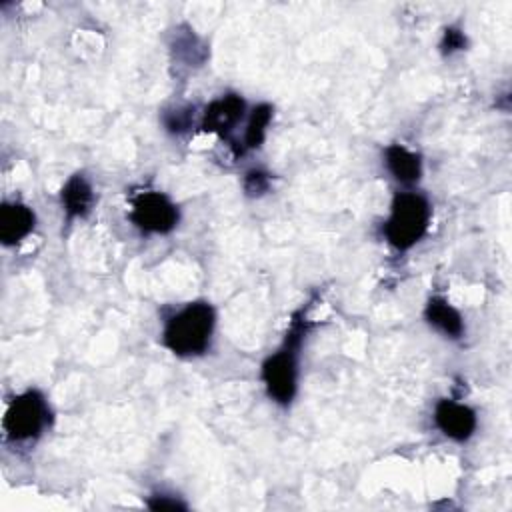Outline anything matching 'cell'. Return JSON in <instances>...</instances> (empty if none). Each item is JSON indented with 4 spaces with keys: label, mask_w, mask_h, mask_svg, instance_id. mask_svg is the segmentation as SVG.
I'll use <instances>...</instances> for the list:
<instances>
[{
    "label": "cell",
    "mask_w": 512,
    "mask_h": 512,
    "mask_svg": "<svg viewBox=\"0 0 512 512\" xmlns=\"http://www.w3.org/2000/svg\"><path fill=\"white\" fill-rule=\"evenodd\" d=\"M214 326L216 314L208 302H188L166 320L162 342L172 354L194 358L210 348Z\"/></svg>",
    "instance_id": "obj_1"
},
{
    "label": "cell",
    "mask_w": 512,
    "mask_h": 512,
    "mask_svg": "<svg viewBox=\"0 0 512 512\" xmlns=\"http://www.w3.org/2000/svg\"><path fill=\"white\" fill-rule=\"evenodd\" d=\"M432 208L418 192H398L384 224V236L396 250H408L428 232Z\"/></svg>",
    "instance_id": "obj_2"
},
{
    "label": "cell",
    "mask_w": 512,
    "mask_h": 512,
    "mask_svg": "<svg viewBox=\"0 0 512 512\" xmlns=\"http://www.w3.org/2000/svg\"><path fill=\"white\" fill-rule=\"evenodd\" d=\"M304 336L300 322H294L286 334V342L262 364V382L268 396L282 406H288L298 390V348Z\"/></svg>",
    "instance_id": "obj_3"
},
{
    "label": "cell",
    "mask_w": 512,
    "mask_h": 512,
    "mask_svg": "<svg viewBox=\"0 0 512 512\" xmlns=\"http://www.w3.org/2000/svg\"><path fill=\"white\" fill-rule=\"evenodd\" d=\"M50 422V406L42 392L26 390L8 402L2 418V430L6 440L24 444L42 436Z\"/></svg>",
    "instance_id": "obj_4"
},
{
    "label": "cell",
    "mask_w": 512,
    "mask_h": 512,
    "mask_svg": "<svg viewBox=\"0 0 512 512\" xmlns=\"http://www.w3.org/2000/svg\"><path fill=\"white\" fill-rule=\"evenodd\" d=\"M128 218L142 234H168L176 228L180 214L166 194L148 190L132 200Z\"/></svg>",
    "instance_id": "obj_5"
},
{
    "label": "cell",
    "mask_w": 512,
    "mask_h": 512,
    "mask_svg": "<svg viewBox=\"0 0 512 512\" xmlns=\"http://www.w3.org/2000/svg\"><path fill=\"white\" fill-rule=\"evenodd\" d=\"M434 422L438 430L454 442H466L468 438H472L478 424L476 412L470 406L450 398H442L436 402Z\"/></svg>",
    "instance_id": "obj_6"
},
{
    "label": "cell",
    "mask_w": 512,
    "mask_h": 512,
    "mask_svg": "<svg viewBox=\"0 0 512 512\" xmlns=\"http://www.w3.org/2000/svg\"><path fill=\"white\" fill-rule=\"evenodd\" d=\"M246 112V102L238 94H224L212 100L202 114V130L228 138L236 126L242 122Z\"/></svg>",
    "instance_id": "obj_7"
},
{
    "label": "cell",
    "mask_w": 512,
    "mask_h": 512,
    "mask_svg": "<svg viewBox=\"0 0 512 512\" xmlns=\"http://www.w3.org/2000/svg\"><path fill=\"white\" fill-rule=\"evenodd\" d=\"M36 226V216L34 210L20 202V200H10L2 202L0 206V240L4 246H16L24 238L32 234Z\"/></svg>",
    "instance_id": "obj_8"
},
{
    "label": "cell",
    "mask_w": 512,
    "mask_h": 512,
    "mask_svg": "<svg viewBox=\"0 0 512 512\" xmlns=\"http://www.w3.org/2000/svg\"><path fill=\"white\" fill-rule=\"evenodd\" d=\"M60 204L66 220L84 218L94 204V190L84 174H72L60 190Z\"/></svg>",
    "instance_id": "obj_9"
},
{
    "label": "cell",
    "mask_w": 512,
    "mask_h": 512,
    "mask_svg": "<svg viewBox=\"0 0 512 512\" xmlns=\"http://www.w3.org/2000/svg\"><path fill=\"white\" fill-rule=\"evenodd\" d=\"M384 162H386L388 172L394 176V180L404 186L416 184L422 176L420 154L408 150L402 144H390L384 150Z\"/></svg>",
    "instance_id": "obj_10"
},
{
    "label": "cell",
    "mask_w": 512,
    "mask_h": 512,
    "mask_svg": "<svg viewBox=\"0 0 512 512\" xmlns=\"http://www.w3.org/2000/svg\"><path fill=\"white\" fill-rule=\"evenodd\" d=\"M424 318H426V322L432 328H436L446 338L456 340V338H460L464 334V318H462V314L442 296H432L426 302Z\"/></svg>",
    "instance_id": "obj_11"
},
{
    "label": "cell",
    "mask_w": 512,
    "mask_h": 512,
    "mask_svg": "<svg viewBox=\"0 0 512 512\" xmlns=\"http://www.w3.org/2000/svg\"><path fill=\"white\" fill-rule=\"evenodd\" d=\"M272 106L270 104H258L252 112L250 118L246 122L244 128V146L246 148H258L268 132L270 120H272Z\"/></svg>",
    "instance_id": "obj_12"
},
{
    "label": "cell",
    "mask_w": 512,
    "mask_h": 512,
    "mask_svg": "<svg viewBox=\"0 0 512 512\" xmlns=\"http://www.w3.org/2000/svg\"><path fill=\"white\" fill-rule=\"evenodd\" d=\"M270 186V176L262 170H250L244 178V190L248 196H260L268 190Z\"/></svg>",
    "instance_id": "obj_13"
},
{
    "label": "cell",
    "mask_w": 512,
    "mask_h": 512,
    "mask_svg": "<svg viewBox=\"0 0 512 512\" xmlns=\"http://www.w3.org/2000/svg\"><path fill=\"white\" fill-rule=\"evenodd\" d=\"M146 506L152 508V510H188L186 502H182L180 498H176L172 494H164V492L152 494L146 500Z\"/></svg>",
    "instance_id": "obj_14"
},
{
    "label": "cell",
    "mask_w": 512,
    "mask_h": 512,
    "mask_svg": "<svg viewBox=\"0 0 512 512\" xmlns=\"http://www.w3.org/2000/svg\"><path fill=\"white\" fill-rule=\"evenodd\" d=\"M466 46V36L462 34V30L458 28H446L444 30V36H442V42H440V48L444 54H454L458 50H462Z\"/></svg>",
    "instance_id": "obj_15"
},
{
    "label": "cell",
    "mask_w": 512,
    "mask_h": 512,
    "mask_svg": "<svg viewBox=\"0 0 512 512\" xmlns=\"http://www.w3.org/2000/svg\"><path fill=\"white\" fill-rule=\"evenodd\" d=\"M164 126L170 132H184L190 126V110L176 108L164 116Z\"/></svg>",
    "instance_id": "obj_16"
}]
</instances>
